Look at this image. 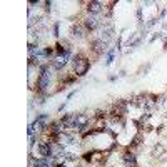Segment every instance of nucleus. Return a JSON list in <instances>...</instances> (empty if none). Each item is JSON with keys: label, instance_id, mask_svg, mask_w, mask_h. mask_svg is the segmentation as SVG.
<instances>
[{"label": "nucleus", "instance_id": "1", "mask_svg": "<svg viewBox=\"0 0 167 167\" xmlns=\"http://www.w3.org/2000/svg\"><path fill=\"white\" fill-rule=\"evenodd\" d=\"M89 60L87 59H75V72H77V75H84L87 70H89Z\"/></svg>", "mask_w": 167, "mask_h": 167}, {"label": "nucleus", "instance_id": "2", "mask_svg": "<svg viewBox=\"0 0 167 167\" xmlns=\"http://www.w3.org/2000/svg\"><path fill=\"white\" fill-rule=\"evenodd\" d=\"M90 8L94 12H99V3H90Z\"/></svg>", "mask_w": 167, "mask_h": 167}]
</instances>
